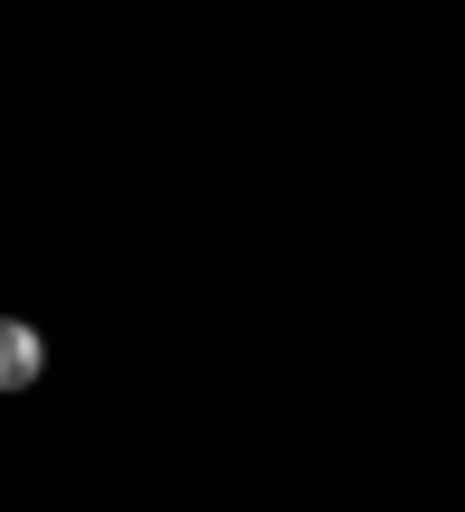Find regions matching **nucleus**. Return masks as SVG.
Instances as JSON below:
<instances>
[{"instance_id":"f257e3e1","label":"nucleus","mask_w":465,"mask_h":512,"mask_svg":"<svg viewBox=\"0 0 465 512\" xmlns=\"http://www.w3.org/2000/svg\"><path fill=\"white\" fill-rule=\"evenodd\" d=\"M47 373V336L28 317H0V391H28Z\"/></svg>"}]
</instances>
